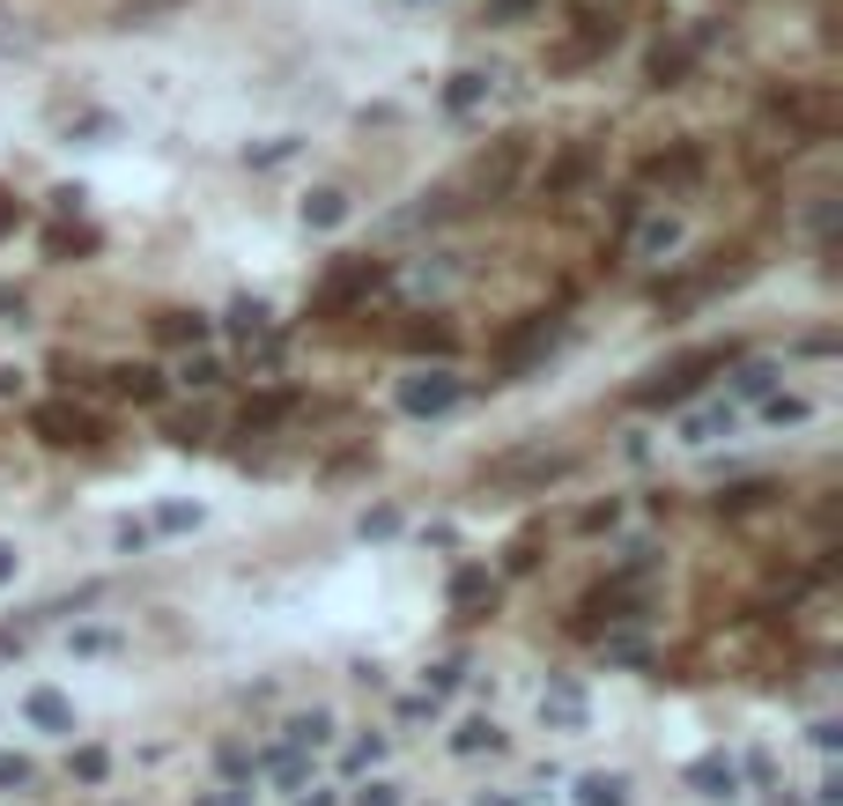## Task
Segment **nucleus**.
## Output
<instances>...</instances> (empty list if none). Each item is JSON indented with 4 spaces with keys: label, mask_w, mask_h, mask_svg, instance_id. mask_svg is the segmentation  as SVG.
Here are the masks:
<instances>
[{
    "label": "nucleus",
    "mask_w": 843,
    "mask_h": 806,
    "mask_svg": "<svg viewBox=\"0 0 843 806\" xmlns=\"http://www.w3.org/2000/svg\"><path fill=\"white\" fill-rule=\"evenodd\" d=\"M615 518H621V503H615V496H607V503H593V511L577 518V526H585V533H607V526H615Z\"/></svg>",
    "instance_id": "37998d69"
},
{
    "label": "nucleus",
    "mask_w": 843,
    "mask_h": 806,
    "mask_svg": "<svg viewBox=\"0 0 843 806\" xmlns=\"http://www.w3.org/2000/svg\"><path fill=\"white\" fill-rule=\"evenodd\" d=\"M156 526H163V533H185V526H200V511H193V503H163Z\"/></svg>",
    "instance_id": "ea45409f"
},
{
    "label": "nucleus",
    "mask_w": 843,
    "mask_h": 806,
    "mask_svg": "<svg viewBox=\"0 0 843 806\" xmlns=\"http://www.w3.org/2000/svg\"><path fill=\"white\" fill-rule=\"evenodd\" d=\"M377 755H385V733H371V740H355V747H348V770H371Z\"/></svg>",
    "instance_id": "79ce46f5"
},
{
    "label": "nucleus",
    "mask_w": 843,
    "mask_h": 806,
    "mask_svg": "<svg viewBox=\"0 0 843 806\" xmlns=\"http://www.w3.org/2000/svg\"><path fill=\"white\" fill-rule=\"evenodd\" d=\"M673 245H681V222L673 215H651L644 230H637V252H644V259H666Z\"/></svg>",
    "instance_id": "a878e982"
},
{
    "label": "nucleus",
    "mask_w": 843,
    "mask_h": 806,
    "mask_svg": "<svg viewBox=\"0 0 843 806\" xmlns=\"http://www.w3.org/2000/svg\"><path fill=\"white\" fill-rule=\"evenodd\" d=\"M163 437H171L178 452H200V444H207V415H171V422H163Z\"/></svg>",
    "instance_id": "c756f323"
},
{
    "label": "nucleus",
    "mask_w": 843,
    "mask_h": 806,
    "mask_svg": "<svg viewBox=\"0 0 843 806\" xmlns=\"http://www.w3.org/2000/svg\"><path fill=\"white\" fill-rule=\"evenodd\" d=\"M769 496H785L777 481H733V489L718 496V518H747V511H762Z\"/></svg>",
    "instance_id": "4be33fe9"
},
{
    "label": "nucleus",
    "mask_w": 843,
    "mask_h": 806,
    "mask_svg": "<svg viewBox=\"0 0 843 806\" xmlns=\"http://www.w3.org/2000/svg\"><path fill=\"white\" fill-rule=\"evenodd\" d=\"M593 171H599V141H570V148H563V156L541 171V193H547V200H570Z\"/></svg>",
    "instance_id": "9b49d317"
},
{
    "label": "nucleus",
    "mask_w": 843,
    "mask_h": 806,
    "mask_svg": "<svg viewBox=\"0 0 843 806\" xmlns=\"http://www.w3.org/2000/svg\"><path fill=\"white\" fill-rule=\"evenodd\" d=\"M348 806H399V784H363Z\"/></svg>",
    "instance_id": "c03bdc74"
},
{
    "label": "nucleus",
    "mask_w": 843,
    "mask_h": 806,
    "mask_svg": "<svg viewBox=\"0 0 843 806\" xmlns=\"http://www.w3.org/2000/svg\"><path fill=\"white\" fill-rule=\"evenodd\" d=\"M733 356H740V341H703V348H689V356L659 363L644 385H629V407H681L689 392L711 385V370H733Z\"/></svg>",
    "instance_id": "f257e3e1"
},
{
    "label": "nucleus",
    "mask_w": 843,
    "mask_h": 806,
    "mask_svg": "<svg viewBox=\"0 0 843 806\" xmlns=\"http://www.w3.org/2000/svg\"><path fill=\"white\" fill-rule=\"evenodd\" d=\"M541 718H555V725H570V733H577V725H585V696H577L570 681H555L541 696Z\"/></svg>",
    "instance_id": "5701e85b"
},
{
    "label": "nucleus",
    "mask_w": 843,
    "mask_h": 806,
    "mask_svg": "<svg viewBox=\"0 0 843 806\" xmlns=\"http://www.w3.org/2000/svg\"><path fill=\"white\" fill-rule=\"evenodd\" d=\"M326 740H333V710H303V718H289V747L311 755V747H326Z\"/></svg>",
    "instance_id": "393cba45"
},
{
    "label": "nucleus",
    "mask_w": 843,
    "mask_h": 806,
    "mask_svg": "<svg viewBox=\"0 0 843 806\" xmlns=\"http://www.w3.org/2000/svg\"><path fill=\"white\" fill-rule=\"evenodd\" d=\"M215 770H223L230 784H252V777H259V762H252L237 740H223V747H215Z\"/></svg>",
    "instance_id": "c85d7f7f"
},
{
    "label": "nucleus",
    "mask_w": 843,
    "mask_h": 806,
    "mask_svg": "<svg viewBox=\"0 0 843 806\" xmlns=\"http://www.w3.org/2000/svg\"><path fill=\"white\" fill-rule=\"evenodd\" d=\"M23 718L38 725V733H75V703H67L60 688H30V696H23Z\"/></svg>",
    "instance_id": "f3484780"
},
{
    "label": "nucleus",
    "mask_w": 843,
    "mask_h": 806,
    "mask_svg": "<svg viewBox=\"0 0 843 806\" xmlns=\"http://www.w3.org/2000/svg\"><path fill=\"white\" fill-rule=\"evenodd\" d=\"M289 415H297V392H267V400H245L237 429H245V437H267V429H281Z\"/></svg>",
    "instance_id": "6ab92c4d"
},
{
    "label": "nucleus",
    "mask_w": 843,
    "mask_h": 806,
    "mask_svg": "<svg viewBox=\"0 0 843 806\" xmlns=\"http://www.w3.org/2000/svg\"><path fill=\"white\" fill-rule=\"evenodd\" d=\"M230 333H237V348H245V363L274 370L281 341H274V318H267V304H259V296H237V304H230Z\"/></svg>",
    "instance_id": "6e6552de"
},
{
    "label": "nucleus",
    "mask_w": 843,
    "mask_h": 806,
    "mask_svg": "<svg viewBox=\"0 0 843 806\" xmlns=\"http://www.w3.org/2000/svg\"><path fill=\"white\" fill-rule=\"evenodd\" d=\"M451 747H459V755H497V747H503L497 718H467V725L451 733Z\"/></svg>",
    "instance_id": "b1692460"
},
{
    "label": "nucleus",
    "mask_w": 843,
    "mask_h": 806,
    "mask_svg": "<svg viewBox=\"0 0 843 806\" xmlns=\"http://www.w3.org/2000/svg\"><path fill=\"white\" fill-rule=\"evenodd\" d=\"M577 806H629V777H621V770H593V777H577Z\"/></svg>",
    "instance_id": "412c9836"
},
{
    "label": "nucleus",
    "mask_w": 843,
    "mask_h": 806,
    "mask_svg": "<svg viewBox=\"0 0 843 806\" xmlns=\"http://www.w3.org/2000/svg\"><path fill=\"white\" fill-rule=\"evenodd\" d=\"M644 577H607V585H593L585 600H577V614H570V629L577 636H599V629H621V622H644Z\"/></svg>",
    "instance_id": "7ed1b4c3"
},
{
    "label": "nucleus",
    "mask_w": 843,
    "mask_h": 806,
    "mask_svg": "<svg viewBox=\"0 0 843 806\" xmlns=\"http://www.w3.org/2000/svg\"><path fill=\"white\" fill-rule=\"evenodd\" d=\"M563 341V311H525L511 333L497 341V385H511V378H525V370L541 363L547 348Z\"/></svg>",
    "instance_id": "20e7f679"
},
{
    "label": "nucleus",
    "mask_w": 843,
    "mask_h": 806,
    "mask_svg": "<svg viewBox=\"0 0 843 806\" xmlns=\"http://www.w3.org/2000/svg\"><path fill=\"white\" fill-rule=\"evenodd\" d=\"M178 378H185L193 392H215V385H223V363H215V356H185V370H178Z\"/></svg>",
    "instance_id": "473e14b6"
},
{
    "label": "nucleus",
    "mask_w": 843,
    "mask_h": 806,
    "mask_svg": "<svg viewBox=\"0 0 843 806\" xmlns=\"http://www.w3.org/2000/svg\"><path fill=\"white\" fill-rule=\"evenodd\" d=\"M303 222H311V230H333V222H348V193H333V185H319V193L303 200Z\"/></svg>",
    "instance_id": "bb28decb"
},
{
    "label": "nucleus",
    "mask_w": 843,
    "mask_h": 806,
    "mask_svg": "<svg viewBox=\"0 0 843 806\" xmlns=\"http://www.w3.org/2000/svg\"><path fill=\"white\" fill-rule=\"evenodd\" d=\"M695 60H703V45H695V38H659V45H651V60H644L651 89H681V82L695 74Z\"/></svg>",
    "instance_id": "ddd939ff"
},
{
    "label": "nucleus",
    "mask_w": 843,
    "mask_h": 806,
    "mask_svg": "<svg viewBox=\"0 0 843 806\" xmlns=\"http://www.w3.org/2000/svg\"><path fill=\"white\" fill-rule=\"evenodd\" d=\"M577 466V452H563V444H511V452H497V459H481V481L503 496H541L547 481H563Z\"/></svg>",
    "instance_id": "f03ea898"
},
{
    "label": "nucleus",
    "mask_w": 843,
    "mask_h": 806,
    "mask_svg": "<svg viewBox=\"0 0 843 806\" xmlns=\"http://www.w3.org/2000/svg\"><path fill=\"white\" fill-rule=\"evenodd\" d=\"M171 8H185V0H126V8H119V23L134 30V23H149V15H171Z\"/></svg>",
    "instance_id": "c9c22d12"
},
{
    "label": "nucleus",
    "mask_w": 843,
    "mask_h": 806,
    "mask_svg": "<svg viewBox=\"0 0 843 806\" xmlns=\"http://www.w3.org/2000/svg\"><path fill=\"white\" fill-rule=\"evenodd\" d=\"M615 38H621L615 8H607V15H599V8H577V38H563V45L547 52V67H555V74H570V67H593L599 52H615Z\"/></svg>",
    "instance_id": "0eeeda50"
},
{
    "label": "nucleus",
    "mask_w": 843,
    "mask_h": 806,
    "mask_svg": "<svg viewBox=\"0 0 843 806\" xmlns=\"http://www.w3.org/2000/svg\"><path fill=\"white\" fill-rule=\"evenodd\" d=\"M814 747H829V755L843 747V725H836V718H821V725H814Z\"/></svg>",
    "instance_id": "49530a36"
},
{
    "label": "nucleus",
    "mask_w": 843,
    "mask_h": 806,
    "mask_svg": "<svg viewBox=\"0 0 843 806\" xmlns=\"http://www.w3.org/2000/svg\"><path fill=\"white\" fill-rule=\"evenodd\" d=\"M30 437L52 444V452H75V444H104V422L75 400H38L30 407Z\"/></svg>",
    "instance_id": "423d86ee"
},
{
    "label": "nucleus",
    "mask_w": 843,
    "mask_h": 806,
    "mask_svg": "<svg viewBox=\"0 0 843 806\" xmlns=\"http://www.w3.org/2000/svg\"><path fill=\"white\" fill-rule=\"evenodd\" d=\"M733 363H740V356H733ZM733 385H740L747 400H762V392L777 385V370H769V363H740V378H733Z\"/></svg>",
    "instance_id": "72a5a7b5"
},
{
    "label": "nucleus",
    "mask_w": 843,
    "mask_h": 806,
    "mask_svg": "<svg viewBox=\"0 0 843 806\" xmlns=\"http://www.w3.org/2000/svg\"><path fill=\"white\" fill-rule=\"evenodd\" d=\"M393 533H399V511H393V503L363 511V540H393Z\"/></svg>",
    "instance_id": "e433bc0d"
},
{
    "label": "nucleus",
    "mask_w": 843,
    "mask_h": 806,
    "mask_svg": "<svg viewBox=\"0 0 843 806\" xmlns=\"http://www.w3.org/2000/svg\"><path fill=\"white\" fill-rule=\"evenodd\" d=\"M703 141H673V148H659V156H644V185H666V193H689L695 178H703Z\"/></svg>",
    "instance_id": "1a4fd4ad"
},
{
    "label": "nucleus",
    "mask_w": 843,
    "mask_h": 806,
    "mask_svg": "<svg viewBox=\"0 0 843 806\" xmlns=\"http://www.w3.org/2000/svg\"><path fill=\"white\" fill-rule=\"evenodd\" d=\"M451 607L467 614H489L497 607V577H489V570H481V562H459V570H451Z\"/></svg>",
    "instance_id": "4468645a"
},
{
    "label": "nucleus",
    "mask_w": 843,
    "mask_h": 806,
    "mask_svg": "<svg viewBox=\"0 0 843 806\" xmlns=\"http://www.w3.org/2000/svg\"><path fill=\"white\" fill-rule=\"evenodd\" d=\"M385 282V267L377 259H333V274H326L319 289H311V318H348L363 296Z\"/></svg>",
    "instance_id": "39448f33"
},
{
    "label": "nucleus",
    "mask_w": 843,
    "mask_h": 806,
    "mask_svg": "<svg viewBox=\"0 0 843 806\" xmlns=\"http://www.w3.org/2000/svg\"><path fill=\"white\" fill-rule=\"evenodd\" d=\"M297 806H333V792H311V799H297Z\"/></svg>",
    "instance_id": "3c124183"
},
{
    "label": "nucleus",
    "mask_w": 843,
    "mask_h": 806,
    "mask_svg": "<svg viewBox=\"0 0 843 806\" xmlns=\"http://www.w3.org/2000/svg\"><path fill=\"white\" fill-rule=\"evenodd\" d=\"M67 770H75L82 784H104V777H111V755H104V747H75V755H67Z\"/></svg>",
    "instance_id": "7c9ffc66"
},
{
    "label": "nucleus",
    "mask_w": 843,
    "mask_h": 806,
    "mask_svg": "<svg viewBox=\"0 0 843 806\" xmlns=\"http://www.w3.org/2000/svg\"><path fill=\"white\" fill-rule=\"evenodd\" d=\"M762 415L777 422V429H785V422H807L814 407H807V400H792V392H762Z\"/></svg>",
    "instance_id": "2f4dec72"
},
{
    "label": "nucleus",
    "mask_w": 843,
    "mask_h": 806,
    "mask_svg": "<svg viewBox=\"0 0 843 806\" xmlns=\"http://www.w3.org/2000/svg\"><path fill=\"white\" fill-rule=\"evenodd\" d=\"M8 577H15V548L0 540V585H8Z\"/></svg>",
    "instance_id": "8fccbe9b"
},
{
    "label": "nucleus",
    "mask_w": 843,
    "mask_h": 806,
    "mask_svg": "<svg viewBox=\"0 0 843 806\" xmlns=\"http://www.w3.org/2000/svg\"><path fill=\"white\" fill-rule=\"evenodd\" d=\"M149 326H156V341H163V348H200V341H207V318H200V311H156Z\"/></svg>",
    "instance_id": "aec40b11"
},
{
    "label": "nucleus",
    "mask_w": 843,
    "mask_h": 806,
    "mask_svg": "<svg viewBox=\"0 0 843 806\" xmlns=\"http://www.w3.org/2000/svg\"><path fill=\"white\" fill-rule=\"evenodd\" d=\"M30 777H38V770H30V755H0V792H23Z\"/></svg>",
    "instance_id": "58836bf2"
},
{
    "label": "nucleus",
    "mask_w": 843,
    "mask_h": 806,
    "mask_svg": "<svg viewBox=\"0 0 843 806\" xmlns=\"http://www.w3.org/2000/svg\"><path fill=\"white\" fill-rule=\"evenodd\" d=\"M200 806H252V799H245V792H207Z\"/></svg>",
    "instance_id": "09e8293b"
},
{
    "label": "nucleus",
    "mask_w": 843,
    "mask_h": 806,
    "mask_svg": "<svg viewBox=\"0 0 843 806\" xmlns=\"http://www.w3.org/2000/svg\"><path fill=\"white\" fill-rule=\"evenodd\" d=\"M519 171H525V134H503V141L473 163V185L497 200V193H511V185H519Z\"/></svg>",
    "instance_id": "f8f14e48"
},
{
    "label": "nucleus",
    "mask_w": 843,
    "mask_h": 806,
    "mask_svg": "<svg viewBox=\"0 0 843 806\" xmlns=\"http://www.w3.org/2000/svg\"><path fill=\"white\" fill-rule=\"evenodd\" d=\"M15 222H23V200L0 185V237H15Z\"/></svg>",
    "instance_id": "a18cd8bd"
},
{
    "label": "nucleus",
    "mask_w": 843,
    "mask_h": 806,
    "mask_svg": "<svg viewBox=\"0 0 843 806\" xmlns=\"http://www.w3.org/2000/svg\"><path fill=\"white\" fill-rule=\"evenodd\" d=\"M104 378H111V392L134 400V407H156V400H163V370L156 363H111Z\"/></svg>",
    "instance_id": "2eb2a0df"
},
{
    "label": "nucleus",
    "mask_w": 843,
    "mask_h": 806,
    "mask_svg": "<svg viewBox=\"0 0 843 806\" xmlns=\"http://www.w3.org/2000/svg\"><path fill=\"white\" fill-rule=\"evenodd\" d=\"M689 784L703 792V799H740V762L733 755H703V762H689Z\"/></svg>",
    "instance_id": "dca6fc26"
},
{
    "label": "nucleus",
    "mask_w": 843,
    "mask_h": 806,
    "mask_svg": "<svg viewBox=\"0 0 843 806\" xmlns=\"http://www.w3.org/2000/svg\"><path fill=\"white\" fill-rule=\"evenodd\" d=\"M459 681H467V659H437L429 666V696H451Z\"/></svg>",
    "instance_id": "f704fd0d"
},
{
    "label": "nucleus",
    "mask_w": 843,
    "mask_h": 806,
    "mask_svg": "<svg viewBox=\"0 0 843 806\" xmlns=\"http://www.w3.org/2000/svg\"><path fill=\"white\" fill-rule=\"evenodd\" d=\"M89 245H97L89 230H52V237H45V252H52V259H67V252H89Z\"/></svg>",
    "instance_id": "4c0bfd02"
},
{
    "label": "nucleus",
    "mask_w": 843,
    "mask_h": 806,
    "mask_svg": "<svg viewBox=\"0 0 843 806\" xmlns=\"http://www.w3.org/2000/svg\"><path fill=\"white\" fill-rule=\"evenodd\" d=\"M393 341H399V348H415V356H459V333H451L445 318H407Z\"/></svg>",
    "instance_id": "a211bd4d"
},
{
    "label": "nucleus",
    "mask_w": 843,
    "mask_h": 806,
    "mask_svg": "<svg viewBox=\"0 0 843 806\" xmlns=\"http://www.w3.org/2000/svg\"><path fill=\"white\" fill-rule=\"evenodd\" d=\"M459 378H451V370H422V378H407V385H399V407H407V415H451V407H459Z\"/></svg>",
    "instance_id": "9d476101"
},
{
    "label": "nucleus",
    "mask_w": 843,
    "mask_h": 806,
    "mask_svg": "<svg viewBox=\"0 0 843 806\" xmlns=\"http://www.w3.org/2000/svg\"><path fill=\"white\" fill-rule=\"evenodd\" d=\"M0 400H23V370H8V363H0Z\"/></svg>",
    "instance_id": "de8ad7c7"
},
{
    "label": "nucleus",
    "mask_w": 843,
    "mask_h": 806,
    "mask_svg": "<svg viewBox=\"0 0 843 806\" xmlns=\"http://www.w3.org/2000/svg\"><path fill=\"white\" fill-rule=\"evenodd\" d=\"M503 562H511V570H533V562H541V533H519Z\"/></svg>",
    "instance_id": "a19ab883"
},
{
    "label": "nucleus",
    "mask_w": 843,
    "mask_h": 806,
    "mask_svg": "<svg viewBox=\"0 0 843 806\" xmlns=\"http://www.w3.org/2000/svg\"><path fill=\"white\" fill-rule=\"evenodd\" d=\"M481 97H489V74H481V67H459V74H451V89H445L451 112H473Z\"/></svg>",
    "instance_id": "cd10ccee"
}]
</instances>
